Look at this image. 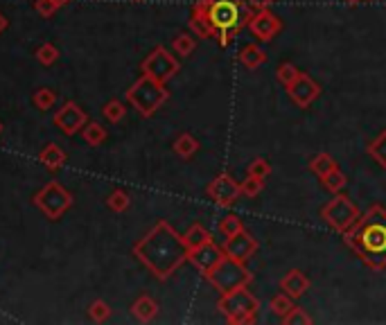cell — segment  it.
Here are the masks:
<instances>
[{
	"label": "cell",
	"instance_id": "obj_1",
	"mask_svg": "<svg viewBox=\"0 0 386 325\" xmlns=\"http://www.w3.org/2000/svg\"><path fill=\"white\" fill-rule=\"evenodd\" d=\"M188 251L190 249L183 242V235L176 233L165 219H160L147 235L134 244V255L158 280H167L169 276L176 274V269L188 262Z\"/></svg>",
	"mask_w": 386,
	"mask_h": 325
},
{
	"label": "cell",
	"instance_id": "obj_2",
	"mask_svg": "<svg viewBox=\"0 0 386 325\" xmlns=\"http://www.w3.org/2000/svg\"><path fill=\"white\" fill-rule=\"evenodd\" d=\"M346 246L359 255L368 269H386V208L373 204L359 219L343 233Z\"/></svg>",
	"mask_w": 386,
	"mask_h": 325
},
{
	"label": "cell",
	"instance_id": "obj_3",
	"mask_svg": "<svg viewBox=\"0 0 386 325\" xmlns=\"http://www.w3.org/2000/svg\"><path fill=\"white\" fill-rule=\"evenodd\" d=\"M169 93L165 88V84H160L152 77L143 75L136 84H131L127 91V102L136 108L143 118H152L160 106L167 102Z\"/></svg>",
	"mask_w": 386,
	"mask_h": 325
},
{
	"label": "cell",
	"instance_id": "obj_4",
	"mask_svg": "<svg viewBox=\"0 0 386 325\" xmlns=\"http://www.w3.org/2000/svg\"><path fill=\"white\" fill-rule=\"evenodd\" d=\"M217 309L226 316L230 325H246L256 321V314L260 312V300L246 287H239L228 293H221Z\"/></svg>",
	"mask_w": 386,
	"mask_h": 325
},
{
	"label": "cell",
	"instance_id": "obj_5",
	"mask_svg": "<svg viewBox=\"0 0 386 325\" xmlns=\"http://www.w3.org/2000/svg\"><path fill=\"white\" fill-rule=\"evenodd\" d=\"M204 278L219 293H228V291L239 289V287H249L251 280H253V274H251L249 269H246L244 262L224 258L219 265L208 271Z\"/></svg>",
	"mask_w": 386,
	"mask_h": 325
},
{
	"label": "cell",
	"instance_id": "obj_6",
	"mask_svg": "<svg viewBox=\"0 0 386 325\" xmlns=\"http://www.w3.org/2000/svg\"><path fill=\"white\" fill-rule=\"evenodd\" d=\"M359 215L361 213L357 204H354L348 195H341V192H337V195L332 197V201H328V204L321 208V219L326 221L332 230H337L339 235H343L346 230L359 219Z\"/></svg>",
	"mask_w": 386,
	"mask_h": 325
},
{
	"label": "cell",
	"instance_id": "obj_7",
	"mask_svg": "<svg viewBox=\"0 0 386 325\" xmlns=\"http://www.w3.org/2000/svg\"><path fill=\"white\" fill-rule=\"evenodd\" d=\"M73 201H75L73 195L59 181L45 183L43 188L34 195V206L41 208L43 215L48 217V219H52V221L59 219V217L73 206Z\"/></svg>",
	"mask_w": 386,
	"mask_h": 325
},
{
	"label": "cell",
	"instance_id": "obj_8",
	"mask_svg": "<svg viewBox=\"0 0 386 325\" xmlns=\"http://www.w3.org/2000/svg\"><path fill=\"white\" fill-rule=\"evenodd\" d=\"M141 71H143V75L152 77V80L167 84L174 75H179L181 64H179V59L169 54L167 48L158 45V48H154L147 57H145V61L141 64Z\"/></svg>",
	"mask_w": 386,
	"mask_h": 325
},
{
	"label": "cell",
	"instance_id": "obj_9",
	"mask_svg": "<svg viewBox=\"0 0 386 325\" xmlns=\"http://www.w3.org/2000/svg\"><path fill=\"white\" fill-rule=\"evenodd\" d=\"M206 195L210 197L219 208H233L237 204V199L242 197V185H239L230 174L221 172L208 183Z\"/></svg>",
	"mask_w": 386,
	"mask_h": 325
},
{
	"label": "cell",
	"instance_id": "obj_10",
	"mask_svg": "<svg viewBox=\"0 0 386 325\" xmlns=\"http://www.w3.org/2000/svg\"><path fill=\"white\" fill-rule=\"evenodd\" d=\"M221 249H224V255H226V258L244 262V265H246V262H249L253 255L258 253L260 244H258V239L244 228V230H239L237 235L226 237V242H224Z\"/></svg>",
	"mask_w": 386,
	"mask_h": 325
},
{
	"label": "cell",
	"instance_id": "obj_11",
	"mask_svg": "<svg viewBox=\"0 0 386 325\" xmlns=\"http://www.w3.org/2000/svg\"><path fill=\"white\" fill-rule=\"evenodd\" d=\"M287 93H289V99L298 108H310L316 99H319L321 86H319V82H314L310 75L300 71L296 80L287 86Z\"/></svg>",
	"mask_w": 386,
	"mask_h": 325
},
{
	"label": "cell",
	"instance_id": "obj_12",
	"mask_svg": "<svg viewBox=\"0 0 386 325\" xmlns=\"http://www.w3.org/2000/svg\"><path fill=\"white\" fill-rule=\"evenodd\" d=\"M251 29V34L260 38V41H274V38L280 34L282 29V21L276 16V14L272 10H258L253 12V16L249 21V25H246Z\"/></svg>",
	"mask_w": 386,
	"mask_h": 325
},
{
	"label": "cell",
	"instance_id": "obj_13",
	"mask_svg": "<svg viewBox=\"0 0 386 325\" xmlns=\"http://www.w3.org/2000/svg\"><path fill=\"white\" fill-rule=\"evenodd\" d=\"M224 258H226V255H224V249L215 244L213 239H210V242L202 244V246H197V249H190L188 251V262L199 271V274H204V276L210 269L217 267Z\"/></svg>",
	"mask_w": 386,
	"mask_h": 325
},
{
	"label": "cell",
	"instance_id": "obj_14",
	"mask_svg": "<svg viewBox=\"0 0 386 325\" xmlns=\"http://www.w3.org/2000/svg\"><path fill=\"white\" fill-rule=\"evenodd\" d=\"M86 120L88 118H86V113H84V108L75 102H66L55 113V125L61 134H66V136H73L77 131H82L84 125H86Z\"/></svg>",
	"mask_w": 386,
	"mask_h": 325
},
{
	"label": "cell",
	"instance_id": "obj_15",
	"mask_svg": "<svg viewBox=\"0 0 386 325\" xmlns=\"http://www.w3.org/2000/svg\"><path fill=\"white\" fill-rule=\"evenodd\" d=\"M208 7H210V0H197L192 5V14H190V29L197 38H210L217 34V29L210 23L208 16Z\"/></svg>",
	"mask_w": 386,
	"mask_h": 325
},
{
	"label": "cell",
	"instance_id": "obj_16",
	"mask_svg": "<svg viewBox=\"0 0 386 325\" xmlns=\"http://www.w3.org/2000/svg\"><path fill=\"white\" fill-rule=\"evenodd\" d=\"M280 289L285 293H289L291 298H300V296H305L307 289H310V278H307L300 269H291L280 280Z\"/></svg>",
	"mask_w": 386,
	"mask_h": 325
},
{
	"label": "cell",
	"instance_id": "obj_17",
	"mask_svg": "<svg viewBox=\"0 0 386 325\" xmlns=\"http://www.w3.org/2000/svg\"><path fill=\"white\" fill-rule=\"evenodd\" d=\"M237 61L244 68H249V71H256V68H260L267 61V52L260 50V45L256 43H246L244 48L237 52Z\"/></svg>",
	"mask_w": 386,
	"mask_h": 325
},
{
	"label": "cell",
	"instance_id": "obj_18",
	"mask_svg": "<svg viewBox=\"0 0 386 325\" xmlns=\"http://www.w3.org/2000/svg\"><path fill=\"white\" fill-rule=\"evenodd\" d=\"M131 314H134L141 323H149V321L156 319L158 303L152 296H147V293H145V296H141L134 305H131Z\"/></svg>",
	"mask_w": 386,
	"mask_h": 325
},
{
	"label": "cell",
	"instance_id": "obj_19",
	"mask_svg": "<svg viewBox=\"0 0 386 325\" xmlns=\"http://www.w3.org/2000/svg\"><path fill=\"white\" fill-rule=\"evenodd\" d=\"M38 160H41L48 169H59L66 162V154H64V149H61L59 145L50 143V145L43 147L41 154H38Z\"/></svg>",
	"mask_w": 386,
	"mask_h": 325
},
{
	"label": "cell",
	"instance_id": "obj_20",
	"mask_svg": "<svg viewBox=\"0 0 386 325\" xmlns=\"http://www.w3.org/2000/svg\"><path fill=\"white\" fill-rule=\"evenodd\" d=\"M366 152H368V156L377 162V165H380L382 169H386V129L377 134L375 141L368 143Z\"/></svg>",
	"mask_w": 386,
	"mask_h": 325
},
{
	"label": "cell",
	"instance_id": "obj_21",
	"mask_svg": "<svg viewBox=\"0 0 386 325\" xmlns=\"http://www.w3.org/2000/svg\"><path fill=\"white\" fill-rule=\"evenodd\" d=\"M339 165H337V160L330 156V154H326V152H321V154H316V156L310 160V169L312 172L319 176V179H323V176L326 174H330L332 169H337Z\"/></svg>",
	"mask_w": 386,
	"mask_h": 325
},
{
	"label": "cell",
	"instance_id": "obj_22",
	"mask_svg": "<svg viewBox=\"0 0 386 325\" xmlns=\"http://www.w3.org/2000/svg\"><path fill=\"white\" fill-rule=\"evenodd\" d=\"M174 152L179 154L181 158H192L199 152V141L192 134H181L174 141Z\"/></svg>",
	"mask_w": 386,
	"mask_h": 325
},
{
	"label": "cell",
	"instance_id": "obj_23",
	"mask_svg": "<svg viewBox=\"0 0 386 325\" xmlns=\"http://www.w3.org/2000/svg\"><path fill=\"white\" fill-rule=\"evenodd\" d=\"M210 239H213V235L208 233L202 224H192V226L188 228V233L183 235V242L188 244V249H197V246L210 242Z\"/></svg>",
	"mask_w": 386,
	"mask_h": 325
},
{
	"label": "cell",
	"instance_id": "obj_24",
	"mask_svg": "<svg viewBox=\"0 0 386 325\" xmlns=\"http://www.w3.org/2000/svg\"><path fill=\"white\" fill-rule=\"evenodd\" d=\"M197 48V38L188 34V32H181V34H176L174 36V41H172V50L179 54V57H190L192 52H195Z\"/></svg>",
	"mask_w": 386,
	"mask_h": 325
},
{
	"label": "cell",
	"instance_id": "obj_25",
	"mask_svg": "<svg viewBox=\"0 0 386 325\" xmlns=\"http://www.w3.org/2000/svg\"><path fill=\"white\" fill-rule=\"evenodd\" d=\"M321 183H323V188H326L328 192H332V195H337V192H341L346 185H348V179H346V174L341 172V169H332L330 174H326L321 179Z\"/></svg>",
	"mask_w": 386,
	"mask_h": 325
},
{
	"label": "cell",
	"instance_id": "obj_26",
	"mask_svg": "<svg viewBox=\"0 0 386 325\" xmlns=\"http://www.w3.org/2000/svg\"><path fill=\"white\" fill-rule=\"evenodd\" d=\"M82 136L91 147H97L106 141V129L102 125H97V122H88V125H84Z\"/></svg>",
	"mask_w": 386,
	"mask_h": 325
},
{
	"label": "cell",
	"instance_id": "obj_27",
	"mask_svg": "<svg viewBox=\"0 0 386 325\" xmlns=\"http://www.w3.org/2000/svg\"><path fill=\"white\" fill-rule=\"evenodd\" d=\"M239 230H244L242 217H237L235 213L224 215V219L219 221V233H221L224 237H230V235H237Z\"/></svg>",
	"mask_w": 386,
	"mask_h": 325
},
{
	"label": "cell",
	"instance_id": "obj_28",
	"mask_svg": "<svg viewBox=\"0 0 386 325\" xmlns=\"http://www.w3.org/2000/svg\"><path fill=\"white\" fill-rule=\"evenodd\" d=\"M32 99H34L36 108H41V111H50L57 102V93L52 88H38V91H34Z\"/></svg>",
	"mask_w": 386,
	"mask_h": 325
},
{
	"label": "cell",
	"instance_id": "obj_29",
	"mask_svg": "<svg viewBox=\"0 0 386 325\" xmlns=\"http://www.w3.org/2000/svg\"><path fill=\"white\" fill-rule=\"evenodd\" d=\"M291 307H294V298H291L289 293H278V296L272 298V303H269V309H272L276 316H280V319Z\"/></svg>",
	"mask_w": 386,
	"mask_h": 325
},
{
	"label": "cell",
	"instance_id": "obj_30",
	"mask_svg": "<svg viewBox=\"0 0 386 325\" xmlns=\"http://www.w3.org/2000/svg\"><path fill=\"white\" fill-rule=\"evenodd\" d=\"M285 325H310L312 323V316L310 314H307L305 312V309L303 307H298V305H294V307H291L289 309V312L287 314H285L282 316V319H280Z\"/></svg>",
	"mask_w": 386,
	"mask_h": 325
},
{
	"label": "cell",
	"instance_id": "obj_31",
	"mask_svg": "<svg viewBox=\"0 0 386 325\" xmlns=\"http://www.w3.org/2000/svg\"><path fill=\"white\" fill-rule=\"evenodd\" d=\"M242 185V195L244 197H258L262 190H265V179H260V176H251V174H246V179L239 183Z\"/></svg>",
	"mask_w": 386,
	"mask_h": 325
},
{
	"label": "cell",
	"instance_id": "obj_32",
	"mask_svg": "<svg viewBox=\"0 0 386 325\" xmlns=\"http://www.w3.org/2000/svg\"><path fill=\"white\" fill-rule=\"evenodd\" d=\"M129 204H131V199L125 190H113L109 195V199H106V206H109L113 213H125L129 208Z\"/></svg>",
	"mask_w": 386,
	"mask_h": 325
},
{
	"label": "cell",
	"instance_id": "obj_33",
	"mask_svg": "<svg viewBox=\"0 0 386 325\" xmlns=\"http://www.w3.org/2000/svg\"><path fill=\"white\" fill-rule=\"evenodd\" d=\"M298 73H300V71H298V68H296L294 64H289V61H285V64L278 66V71H276V80L280 82L285 88H287L289 84L294 82L296 77H298Z\"/></svg>",
	"mask_w": 386,
	"mask_h": 325
},
{
	"label": "cell",
	"instance_id": "obj_34",
	"mask_svg": "<svg viewBox=\"0 0 386 325\" xmlns=\"http://www.w3.org/2000/svg\"><path fill=\"white\" fill-rule=\"evenodd\" d=\"M102 115L109 122H120L125 118V104H122L120 99H111V102H106L102 106Z\"/></svg>",
	"mask_w": 386,
	"mask_h": 325
},
{
	"label": "cell",
	"instance_id": "obj_35",
	"mask_svg": "<svg viewBox=\"0 0 386 325\" xmlns=\"http://www.w3.org/2000/svg\"><path fill=\"white\" fill-rule=\"evenodd\" d=\"M36 59L41 61L43 66H52V64H57V59H59V50H57L52 43H43V45H38V50H36Z\"/></svg>",
	"mask_w": 386,
	"mask_h": 325
},
{
	"label": "cell",
	"instance_id": "obj_36",
	"mask_svg": "<svg viewBox=\"0 0 386 325\" xmlns=\"http://www.w3.org/2000/svg\"><path fill=\"white\" fill-rule=\"evenodd\" d=\"M88 314H91L93 321L102 323V321H106V319L111 316V307L106 305L104 300H93L91 307H88Z\"/></svg>",
	"mask_w": 386,
	"mask_h": 325
},
{
	"label": "cell",
	"instance_id": "obj_37",
	"mask_svg": "<svg viewBox=\"0 0 386 325\" xmlns=\"http://www.w3.org/2000/svg\"><path fill=\"white\" fill-rule=\"evenodd\" d=\"M246 174L260 176V179H267V176L272 174V162H269L267 158H256L249 165V169H246Z\"/></svg>",
	"mask_w": 386,
	"mask_h": 325
},
{
	"label": "cell",
	"instance_id": "obj_38",
	"mask_svg": "<svg viewBox=\"0 0 386 325\" xmlns=\"http://www.w3.org/2000/svg\"><path fill=\"white\" fill-rule=\"evenodd\" d=\"M34 7H36V12L41 14V16H52V14H57V10L61 5L55 3V0H36Z\"/></svg>",
	"mask_w": 386,
	"mask_h": 325
},
{
	"label": "cell",
	"instance_id": "obj_39",
	"mask_svg": "<svg viewBox=\"0 0 386 325\" xmlns=\"http://www.w3.org/2000/svg\"><path fill=\"white\" fill-rule=\"evenodd\" d=\"M235 34H237V29H221V32H217V36H219V45H221V48H228V45L233 43Z\"/></svg>",
	"mask_w": 386,
	"mask_h": 325
},
{
	"label": "cell",
	"instance_id": "obj_40",
	"mask_svg": "<svg viewBox=\"0 0 386 325\" xmlns=\"http://www.w3.org/2000/svg\"><path fill=\"white\" fill-rule=\"evenodd\" d=\"M276 3V0H246V5L251 7V10H269V7H272Z\"/></svg>",
	"mask_w": 386,
	"mask_h": 325
},
{
	"label": "cell",
	"instance_id": "obj_41",
	"mask_svg": "<svg viewBox=\"0 0 386 325\" xmlns=\"http://www.w3.org/2000/svg\"><path fill=\"white\" fill-rule=\"evenodd\" d=\"M7 25H10V21H7V16H5V14L0 12V34L5 32V29H7Z\"/></svg>",
	"mask_w": 386,
	"mask_h": 325
},
{
	"label": "cell",
	"instance_id": "obj_42",
	"mask_svg": "<svg viewBox=\"0 0 386 325\" xmlns=\"http://www.w3.org/2000/svg\"><path fill=\"white\" fill-rule=\"evenodd\" d=\"M343 3H348V5H359L361 0H343Z\"/></svg>",
	"mask_w": 386,
	"mask_h": 325
},
{
	"label": "cell",
	"instance_id": "obj_43",
	"mask_svg": "<svg viewBox=\"0 0 386 325\" xmlns=\"http://www.w3.org/2000/svg\"><path fill=\"white\" fill-rule=\"evenodd\" d=\"M55 3H59V5H61V7H64V5H66V3H71V0H55Z\"/></svg>",
	"mask_w": 386,
	"mask_h": 325
},
{
	"label": "cell",
	"instance_id": "obj_44",
	"mask_svg": "<svg viewBox=\"0 0 386 325\" xmlns=\"http://www.w3.org/2000/svg\"><path fill=\"white\" fill-rule=\"evenodd\" d=\"M0 134H3V122H0Z\"/></svg>",
	"mask_w": 386,
	"mask_h": 325
}]
</instances>
